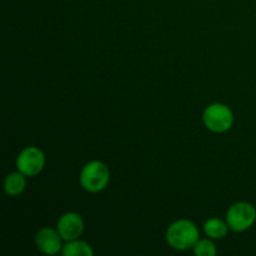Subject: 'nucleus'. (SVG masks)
<instances>
[{
  "mask_svg": "<svg viewBox=\"0 0 256 256\" xmlns=\"http://www.w3.org/2000/svg\"><path fill=\"white\" fill-rule=\"evenodd\" d=\"M62 239L59 232L50 229V228H44L40 232H38L35 236V242H36L38 249L46 255H55L62 249Z\"/></svg>",
  "mask_w": 256,
  "mask_h": 256,
  "instance_id": "nucleus-7",
  "label": "nucleus"
},
{
  "mask_svg": "<svg viewBox=\"0 0 256 256\" xmlns=\"http://www.w3.org/2000/svg\"><path fill=\"white\" fill-rule=\"evenodd\" d=\"M204 232L212 239H222L228 235L229 232V225L228 222H224L222 220L212 218V219L206 220L204 224Z\"/></svg>",
  "mask_w": 256,
  "mask_h": 256,
  "instance_id": "nucleus-10",
  "label": "nucleus"
},
{
  "mask_svg": "<svg viewBox=\"0 0 256 256\" xmlns=\"http://www.w3.org/2000/svg\"><path fill=\"white\" fill-rule=\"evenodd\" d=\"M199 240V230L190 220H178L166 230V242L172 249H192Z\"/></svg>",
  "mask_w": 256,
  "mask_h": 256,
  "instance_id": "nucleus-1",
  "label": "nucleus"
},
{
  "mask_svg": "<svg viewBox=\"0 0 256 256\" xmlns=\"http://www.w3.org/2000/svg\"><path fill=\"white\" fill-rule=\"evenodd\" d=\"M62 254L64 256H92L94 250L89 244L80 240H70L62 246Z\"/></svg>",
  "mask_w": 256,
  "mask_h": 256,
  "instance_id": "nucleus-9",
  "label": "nucleus"
},
{
  "mask_svg": "<svg viewBox=\"0 0 256 256\" xmlns=\"http://www.w3.org/2000/svg\"><path fill=\"white\" fill-rule=\"evenodd\" d=\"M25 186H26L25 175L22 174L20 172L8 175L4 182L5 192L8 195H10V196H18V195H20L24 192Z\"/></svg>",
  "mask_w": 256,
  "mask_h": 256,
  "instance_id": "nucleus-8",
  "label": "nucleus"
},
{
  "mask_svg": "<svg viewBox=\"0 0 256 256\" xmlns=\"http://www.w3.org/2000/svg\"><path fill=\"white\" fill-rule=\"evenodd\" d=\"M256 220V210L249 202H236L226 212V222L236 232L249 229Z\"/></svg>",
  "mask_w": 256,
  "mask_h": 256,
  "instance_id": "nucleus-4",
  "label": "nucleus"
},
{
  "mask_svg": "<svg viewBox=\"0 0 256 256\" xmlns=\"http://www.w3.org/2000/svg\"><path fill=\"white\" fill-rule=\"evenodd\" d=\"M194 254L196 256H215L216 255V248H215L214 242L210 240H199L195 244Z\"/></svg>",
  "mask_w": 256,
  "mask_h": 256,
  "instance_id": "nucleus-11",
  "label": "nucleus"
},
{
  "mask_svg": "<svg viewBox=\"0 0 256 256\" xmlns=\"http://www.w3.org/2000/svg\"><path fill=\"white\" fill-rule=\"evenodd\" d=\"M58 232L66 242L75 240L84 232V222L76 212H66L58 222Z\"/></svg>",
  "mask_w": 256,
  "mask_h": 256,
  "instance_id": "nucleus-6",
  "label": "nucleus"
},
{
  "mask_svg": "<svg viewBox=\"0 0 256 256\" xmlns=\"http://www.w3.org/2000/svg\"><path fill=\"white\" fill-rule=\"evenodd\" d=\"M45 166V155L35 146L25 148L16 158V168L25 176H35Z\"/></svg>",
  "mask_w": 256,
  "mask_h": 256,
  "instance_id": "nucleus-5",
  "label": "nucleus"
},
{
  "mask_svg": "<svg viewBox=\"0 0 256 256\" xmlns=\"http://www.w3.org/2000/svg\"><path fill=\"white\" fill-rule=\"evenodd\" d=\"M110 180V172L102 162H90L82 168L80 172V184L86 192H99L108 186Z\"/></svg>",
  "mask_w": 256,
  "mask_h": 256,
  "instance_id": "nucleus-2",
  "label": "nucleus"
},
{
  "mask_svg": "<svg viewBox=\"0 0 256 256\" xmlns=\"http://www.w3.org/2000/svg\"><path fill=\"white\" fill-rule=\"evenodd\" d=\"M205 126L214 132H225L232 126L234 115L230 108L224 104H212L202 114Z\"/></svg>",
  "mask_w": 256,
  "mask_h": 256,
  "instance_id": "nucleus-3",
  "label": "nucleus"
}]
</instances>
